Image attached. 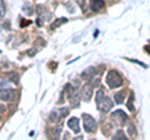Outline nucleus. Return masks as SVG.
Masks as SVG:
<instances>
[{
	"label": "nucleus",
	"mask_w": 150,
	"mask_h": 140,
	"mask_svg": "<svg viewBox=\"0 0 150 140\" xmlns=\"http://www.w3.org/2000/svg\"><path fill=\"white\" fill-rule=\"evenodd\" d=\"M0 99L4 101H11L15 99V91L10 88L8 89H3V91H0Z\"/></svg>",
	"instance_id": "nucleus-7"
},
{
	"label": "nucleus",
	"mask_w": 150,
	"mask_h": 140,
	"mask_svg": "<svg viewBox=\"0 0 150 140\" xmlns=\"http://www.w3.org/2000/svg\"><path fill=\"white\" fill-rule=\"evenodd\" d=\"M133 101H134V93H131L130 98H129V101L126 103V105H128V108H129L130 111H134V110H135V108L133 106Z\"/></svg>",
	"instance_id": "nucleus-12"
},
{
	"label": "nucleus",
	"mask_w": 150,
	"mask_h": 140,
	"mask_svg": "<svg viewBox=\"0 0 150 140\" xmlns=\"http://www.w3.org/2000/svg\"><path fill=\"white\" fill-rule=\"evenodd\" d=\"M29 24H30L29 21H21V24H20V25H21V28H23L24 25H29Z\"/></svg>",
	"instance_id": "nucleus-19"
},
{
	"label": "nucleus",
	"mask_w": 150,
	"mask_h": 140,
	"mask_svg": "<svg viewBox=\"0 0 150 140\" xmlns=\"http://www.w3.org/2000/svg\"><path fill=\"white\" fill-rule=\"evenodd\" d=\"M8 76H10V81L11 83H15V84L19 83V75H18V74H15V73H9Z\"/></svg>",
	"instance_id": "nucleus-13"
},
{
	"label": "nucleus",
	"mask_w": 150,
	"mask_h": 140,
	"mask_svg": "<svg viewBox=\"0 0 150 140\" xmlns=\"http://www.w3.org/2000/svg\"><path fill=\"white\" fill-rule=\"evenodd\" d=\"M69 114V109L68 108H62V109H55L50 113V116L49 119L51 123H56V121H59L62 118H64V116H67Z\"/></svg>",
	"instance_id": "nucleus-5"
},
{
	"label": "nucleus",
	"mask_w": 150,
	"mask_h": 140,
	"mask_svg": "<svg viewBox=\"0 0 150 140\" xmlns=\"http://www.w3.org/2000/svg\"><path fill=\"white\" fill-rule=\"evenodd\" d=\"M0 111H5V106H3V105H0Z\"/></svg>",
	"instance_id": "nucleus-21"
},
{
	"label": "nucleus",
	"mask_w": 150,
	"mask_h": 140,
	"mask_svg": "<svg viewBox=\"0 0 150 140\" xmlns=\"http://www.w3.org/2000/svg\"><path fill=\"white\" fill-rule=\"evenodd\" d=\"M105 6V1L104 0H90V8L93 11H100L101 9H104Z\"/></svg>",
	"instance_id": "nucleus-8"
},
{
	"label": "nucleus",
	"mask_w": 150,
	"mask_h": 140,
	"mask_svg": "<svg viewBox=\"0 0 150 140\" xmlns=\"http://www.w3.org/2000/svg\"><path fill=\"white\" fill-rule=\"evenodd\" d=\"M68 21V19L67 18H59V19H56L53 24L50 25V29L51 30H55V29H58V28L62 25V24H64V23H67Z\"/></svg>",
	"instance_id": "nucleus-10"
},
{
	"label": "nucleus",
	"mask_w": 150,
	"mask_h": 140,
	"mask_svg": "<svg viewBox=\"0 0 150 140\" xmlns=\"http://www.w3.org/2000/svg\"><path fill=\"white\" fill-rule=\"evenodd\" d=\"M83 120H84V129L86 133H94L96 130V121L89 114H83Z\"/></svg>",
	"instance_id": "nucleus-3"
},
{
	"label": "nucleus",
	"mask_w": 150,
	"mask_h": 140,
	"mask_svg": "<svg viewBox=\"0 0 150 140\" xmlns=\"http://www.w3.org/2000/svg\"><path fill=\"white\" fill-rule=\"evenodd\" d=\"M114 139H125V134L123 130H118L114 135Z\"/></svg>",
	"instance_id": "nucleus-15"
},
{
	"label": "nucleus",
	"mask_w": 150,
	"mask_h": 140,
	"mask_svg": "<svg viewBox=\"0 0 150 140\" xmlns=\"http://www.w3.org/2000/svg\"><path fill=\"white\" fill-rule=\"evenodd\" d=\"M5 11H6L5 4H4L3 0H0V18H3L4 15H5Z\"/></svg>",
	"instance_id": "nucleus-14"
},
{
	"label": "nucleus",
	"mask_w": 150,
	"mask_h": 140,
	"mask_svg": "<svg viewBox=\"0 0 150 140\" xmlns=\"http://www.w3.org/2000/svg\"><path fill=\"white\" fill-rule=\"evenodd\" d=\"M106 84L110 89H115L123 85V76L116 71V70H110L106 75Z\"/></svg>",
	"instance_id": "nucleus-2"
},
{
	"label": "nucleus",
	"mask_w": 150,
	"mask_h": 140,
	"mask_svg": "<svg viewBox=\"0 0 150 140\" xmlns=\"http://www.w3.org/2000/svg\"><path fill=\"white\" fill-rule=\"evenodd\" d=\"M76 3L80 5V8L83 9V11H85V6H86V0H76Z\"/></svg>",
	"instance_id": "nucleus-18"
},
{
	"label": "nucleus",
	"mask_w": 150,
	"mask_h": 140,
	"mask_svg": "<svg viewBox=\"0 0 150 140\" xmlns=\"http://www.w3.org/2000/svg\"><path fill=\"white\" fill-rule=\"evenodd\" d=\"M145 50L148 51V53L150 54V45H148V46H145Z\"/></svg>",
	"instance_id": "nucleus-20"
},
{
	"label": "nucleus",
	"mask_w": 150,
	"mask_h": 140,
	"mask_svg": "<svg viewBox=\"0 0 150 140\" xmlns=\"http://www.w3.org/2000/svg\"><path fill=\"white\" fill-rule=\"evenodd\" d=\"M135 128H134V125L131 124V125H129V128H128V133H129V135L130 136H135L137 135V130H134Z\"/></svg>",
	"instance_id": "nucleus-16"
},
{
	"label": "nucleus",
	"mask_w": 150,
	"mask_h": 140,
	"mask_svg": "<svg viewBox=\"0 0 150 140\" xmlns=\"http://www.w3.org/2000/svg\"><path fill=\"white\" fill-rule=\"evenodd\" d=\"M110 119L112 120V123H115L116 125H119V127H123L125 124V121L128 120V115H126L123 110H115L114 113L111 114Z\"/></svg>",
	"instance_id": "nucleus-4"
},
{
	"label": "nucleus",
	"mask_w": 150,
	"mask_h": 140,
	"mask_svg": "<svg viewBox=\"0 0 150 140\" xmlns=\"http://www.w3.org/2000/svg\"><path fill=\"white\" fill-rule=\"evenodd\" d=\"M80 94H81V99L83 100H85V101L90 100L91 96H93V85L91 84H85V85L83 86Z\"/></svg>",
	"instance_id": "nucleus-6"
},
{
	"label": "nucleus",
	"mask_w": 150,
	"mask_h": 140,
	"mask_svg": "<svg viewBox=\"0 0 150 140\" xmlns=\"http://www.w3.org/2000/svg\"><path fill=\"white\" fill-rule=\"evenodd\" d=\"M62 127H56V128H54L53 129V136H55V138H59V135H60V132H62V129H60Z\"/></svg>",
	"instance_id": "nucleus-17"
},
{
	"label": "nucleus",
	"mask_w": 150,
	"mask_h": 140,
	"mask_svg": "<svg viewBox=\"0 0 150 140\" xmlns=\"http://www.w3.org/2000/svg\"><path fill=\"white\" fill-rule=\"evenodd\" d=\"M114 99H115L116 104H121V103L124 101V99H125V90H121L119 93H116V94L114 95Z\"/></svg>",
	"instance_id": "nucleus-11"
},
{
	"label": "nucleus",
	"mask_w": 150,
	"mask_h": 140,
	"mask_svg": "<svg viewBox=\"0 0 150 140\" xmlns=\"http://www.w3.org/2000/svg\"><path fill=\"white\" fill-rule=\"evenodd\" d=\"M95 103L96 106L101 113H108L112 108V101L110 100V98H108L103 90H98L96 96H95Z\"/></svg>",
	"instance_id": "nucleus-1"
},
{
	"label": "nucleus",
	"mask_w": 150,
	"mask_h": 140,
	"mask_svg": "<svg viewBox=\"0 0 150 140\" xmlns=\"http://www.w3.org/2000/svg\"><path fill=\"white\" fill-rule=\"evenodd\" d=\"M68 127L69 129H71L74 133H79L80 132V127H79V119L78 118H71L68 120Z\"/></svg>",
	"instance_id": "nucleus-9"
}]
</instances>
